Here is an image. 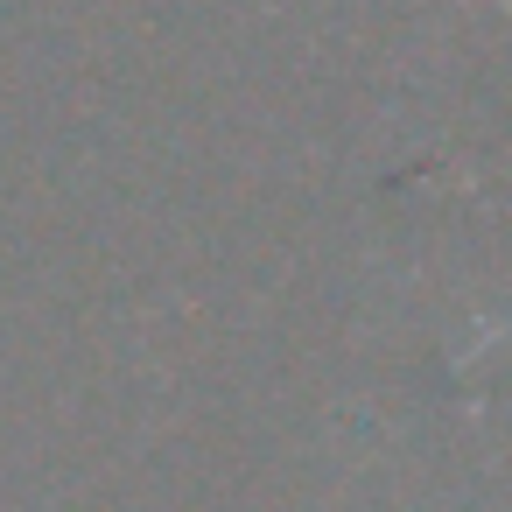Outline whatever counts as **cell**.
Returning <instances> with one entry per match:
<instances>
[{
	"label": "cell",
	"instance_id": "obj_1",
	"mask_svg": "<svg viewBox=\"0 0 512 512\" xmlns=\"http://www.w3.org/2000/svg\"><path fill=\"white\" fill-rule=\"evenodd\" d=\"M498 8H505V15H512V0H498Z\"/></svg>",
	"mask_w": 512,
	"mask_h": 512
}]
</instances>
